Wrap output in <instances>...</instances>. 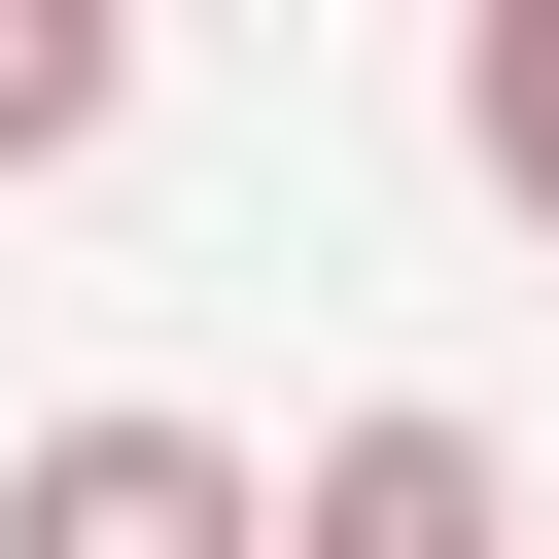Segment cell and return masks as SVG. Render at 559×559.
Returning a JSON list of instances; mask_svg holds the SVG:
<instances>
[{
  "instance_id": "obj_2",
  "label": "cell",
  "mask_w": 559,
  "mask_h": 559,
  "mask_svg": "<svg viewBox=\"0 0 559 559\" xmlns=\"http://www.w3.org/2000/svg\"><path fill=\"white\" fill-rule=\"evenodd\" d=\"M280 559H524V489H489V419H454V384H384V419H314V454H280Z\"/></svg>"
},
{
  "instance_id": "obj_1",
  "label": "cell",
  "mask_w": 559,
  "mask_h": 559,
  "mask_svg": "<svg viewBox=\"0 0 559 559\" xmlns=\"http://www.w3.org/2000/svg\"><path fill=\"white\" fill-rule=\"evenodd\" d=\"M0 559H280V454L105 384V419H35V454H0Z\"/></svg>"
},
{
  "instance_id": "obj_3",
  "label": "cell",
  "mask_w": 559,
  "mask_h": 559,
  "mask_svg": "<svg viewBox=\"0 0 559 559\" xmlns=\"http://www.w3.org/2000/svg\"><path fill=\"white\" fill-rule=\"evenodd\" d=\"M454 175L559 245V0H454Z\"/></svg>"
},
{
  "instance_id": "obj_4",
  "label": "cell",
  "mask_w": 559,
  "mask_h": 559,
  "mask_svg": "<svg viewBox=\"0 0 559 559\" xmlns=\"http://www.w3.org/2000/svg\"><path fill=\"white\" fill-rule=\"evenodd\" d=\"M105 105H140V35H105V0H0V175H70Z\"/></svg>"
}]
</instances>
